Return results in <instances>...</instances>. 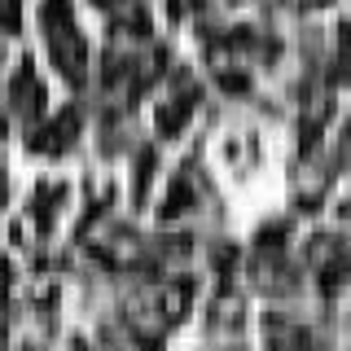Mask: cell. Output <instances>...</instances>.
Wrapping results in <instances>:
<instances>
[{
    "instance_id": "obj_1",
    "label": "cell",
    "mask_w": 351,
    "mask_h": 351,
    "mask_svg": "<svg viewBox=\"0 0 351 351\" xmlns=\"http://www.w3.org/2000/svg\"><path fill=\"white\" fill-rule=\"evenodd\" d=\"M189 294H193V281H171V285H162V290H158V321H176V316H184Z\"/></svg>"
},
{
    "instance_id": "obj_2",
    "label": "cell",
    "mask_w": 351,
    "mask_h": 351,
    "mask_svg": "<svg viewBox=\"0 0 351 351\" xmlns=\"http://www.w3.org/2000/svg\"><path fill=\"white\" fill-rule=\"evenodd\" d=\"M184 206H189V189H184V184H171V197L162 202V219L176 215V211H184Z\"/></svg>"
},
{
    "instance_id": "obj_3",
    "label": "cell",
    "mask_w": 351,
    "mask_h": 351,
    "mask_svg": "<svg viewBox=\"0 0 351 351\" xmlns=\"http://www.w3.org/2000/svg\"><path fill=\"white\" fill-rule=\"evenodd\" d=\"M0 206H5V171H0Z\"/></svg>"
},
{
    "instance_id": "obj_4",
    "label": "cell",
    "mask_w": 351,
    "mask_h": 351,
    "mask_svg": "<svg viewBox=\"0 0 351 351\" xmlns=\"http://www.w3.org/2000/svg\"><path fill=\"white\" fill-rule=\"evenodd\" d=\"M347 136H351V123H347Z\"/></svg>"
},
{
    "instance_id": "obj_5",
    "label": "cell",
    "mask_w": 351,
    "mask_h": 351,
    "mask_svg": "<svg viewBox=\"0 0 351 351\" xmlns=\"http://www.w3.org/2000/svg\"><path fill=\"white\" fill-rule=\"evenodd\" d=\"M31 351H36V347H31Z\"/></svg>"
}]
</instances>
